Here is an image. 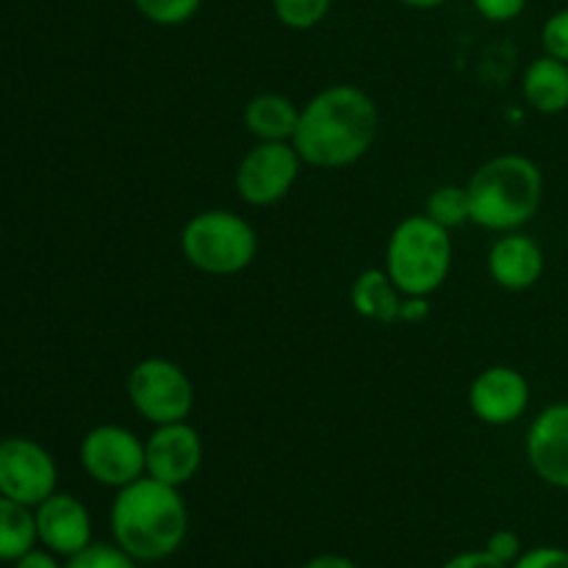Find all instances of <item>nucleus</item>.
<instances>
[{
	"instance_id": "f257e3e1",
	"label": "nucleus",
	"mask_w": 568,
	"mask_h": 568,
	"mask_svg": "<svg viewBox=\"0 0 568 568\" xmlns=\"http://www.w3.org/2000/svg\"><path fill=\"white\" fill-rule=\"evenodd\" d=\"M381 111L364 89L333 83L300 109L294 150L314 170H344L372 150Z\"/></svg>"
},
{
	"instance_id": "f03ea898",
	"label": "nucleus",
	"mask_w": 568,
	"mask_h": 568,
	"mask_svg": "<svg viewBox=\"0 0 568 568\" xmlns=\"http://www.w3.org/2000/svg\"><path fill=\"white\" fill-rule=\"evenodd\" d=\"M109 521L122 552L136 564H161L186 541L189 508L181 488L144 475L116 491Z\"/></svg>"
},
{
	"instance_id": "7ed1b4c3",
	"label": "nucleus",
	"mask_w": 568,
	"mask_h": 568,
	"mask_svg": "<svg viewBox=\"0 0 568 568\" xmlns=\"http://www.w3.org/2000/svg\"><path fill=\"white\" fill-rule=\"evenodd\" d=\"M469 222L491 233L521 231L544 203V172L521 153L494 155L466 183Z\"/></svg>"
},
{
	"instance_id": "20e7f679",
	"label": "nucleus",
	"mask_w": 568,
	"mask_h": 568,
	"mask_svg": "<svg viewBox=\"0 0 568 568\" xmlns=\"http://www.w3.org/2000/svg\"><path fill=\"white\" fill-rule=\"evenodd\" d=\"M383 261V270L405 297H430L453 270V239L430 216L410 214L388 236Z\"/></svg>"
},
{
	"instance_id": "39448f33",
	"label": "nucleus",
	"mask_w": 568,
	"mask_h": 568,
	"mask_svg": "<svg viewBox=\"0 0 568 568\" xmlns=\"http://www.w3.org/2000/svg\"><path fill=\"white\" fill-rule=\"evenodd\" d=\"M181 253L197 272L231 277L247 270L258 255V233L244 216L227 209L194 214L181 231Z\"/></svg>"
},
{
	"instance_id": "423d86ee",
	"label": "nucleus",
	"mask_w": 568,
	"mask_h": 568,
	"mask_svg": "<svg viewBox=\"0 0 568 568\" xmlns=\"http://www.w3.org/2000/svg\"><path fill=\"white\" fill-rule=\"evenodd\" d=\"M128 403L150 425L189 422L194 410V383L170 358H144L128 375Z\"/></svg>"
},
{
	"instance_id": "0eeeda50",
	"label": "nucleus",
	"mask_w": 568,
	"mask_h": 568,
	"mask_svg": "<svg viewBox=\"0 0 568 568\" xmlns=\"http://www.w3.org/2000/svg\"><path fill=\"white\" fill-rule=\"evenodd\" d=\"M303 159L292 142H255L236 166V192L253 209H266L286 197L297 183Z\"/></svg>"
},
{
	"instance_id": "6e6552de",
	"label": "nucleus",
	"mask_w": 568,
	"mask_h": 568,
	"mask_svg": "<svg viewBox=\"0 0 568 568\" xmlns=\"http://www.w3.org/2000/svg\"><path fill=\"white\" fill-rule=\"evenodd\" d=\"M83 471L98 486L120 488L144 477V442L122 425H98L81 438L78 449Z\"/></svg>"
},
{
	"instance_id": "1a4fd4ad",
	"label": "nucleus",
	"mask_w": 568,
	"mask_h": 568,
	"mask_svg": "<svg viewBox=\"0 0 568 568\" xmlns=\"http://www.w3.org/2000/svg\"><path fill=\"white\" fill-rule=\"evenodd\" d=\"M59 491V466L53 455L28 436L0 438V494L37 508Z\"/></svg>"
},
{
	"instance_id": "9d476101",
	"label": "nucleus",
	"mask_w": 568,
	"mask_h": 568,
	"mask_svg": "<svg viewBox=\"0 0 568 568\" xmlns=\"http://www.w3.org/2000/svg\"><path fill=\"white\" fill-rule=\"evenodd\" d=\"M203 466V438L189 422L155 425L144 438V475L166 486H186Z\"/></svg>"
},
{
	"instance_id": "9b49d317",
	"label": "nucleus",
	"mask_w": 568,
	"mask_h": 568,
	"mask_svg": "<svg viewBox=\"0 0 568 568\" xmlns=\"http://www.w3.org/2000/svg\"><path fill=\"white\" fill-rule=\"evenodd\" d=\"M530 408V381L516 366L497 364L477 372L469 386V410L488 427H508Z\"/></svg>"
},
{
	"instance_id": "f8f14e48",
	"label": "nucleus",
	"mask_w": 568,
	"mask_h": 568,
	"mask_svg": "<svg viewBox=\"0 0 568 568\" xmlns=\"http://www.w3.org/2000/svg\"><path fill=\"white\" fill-rule=\"evenodd\" d=\"M525 455L536 477L568 491V403H552L530 422Z\"/></svg>"
},
{
	"instance_id": "ddd939ff",
	"label": "nucleus",
	"mask_w": 568,
	"mask_h": 568,
	"mask_svg": "<svg viewBox=\"0 0 568 568\" xmlns=\"http://www.w3.org/2000/svg\"><path fill=\"white\" fill-rule=\"evenodd\" d=\"M39 547L50 549L59 558H72L92 544V516L89 508L72 494H50L33 508Z\"/></svg>"
},
{
	"instance_id": "4468645a",
	"label": "nucleus",
	"mask_w": 568,
	"mask_h": 568,
	"mask_svg": "<svg viewBox=\"0 0 568 568\" xmlns=\"http://www.w3.org/2000/svg\"><path fill=\"white\" fill-rule=\"evenodd\" d=\"M488 275L505 292H527L547 270V258L536 239L521 231L503 233L488 250Z\"/></svg>"
},
{
	"instance_id": "2eb2a0df",
	"label": "nucleus",
	"mask_w": 568,
	"mask_h": 568,
	"mask_svg": "<svg viewBox=\"0 0 568 568\" xmlns=\"http://www.w3.org/2000/svg\"><path fill=\"white\" fill-rule=\"evenodd\" d=\"M521 98L538 114H564L568 109V64L555 55H538L521 75Z\"/></svg>"
},
{
	"instance_id": "dca6fc26",
	"label": "nucleus",
	"mask_w": 568,
	"mask_h": 568,
	"mask_svg": "<svg viewBox=\"0 0 568 568\" xmlns=\"http://www.w3.org/2000/svg\"><path fill=\"white\" fill-rule=\"evenodd\" d=\"M349 303L361 320L377 322V325H397L405 294L394 286L386 270H366L355 277L353 288H349Z\"/></svg>"
},
{
	"instance_id": "f3484780",
	"label": "nucleus",
	"mask_w": 568,
	"mask_h": 568,
	"mask_svg": "<svg viewBox=\"0 0 568 568\" xmlns=\"http://www.w3.org/2000/svg\"><path fill=\"white\" fill-rule=\"evenodd\" d=\"M242 120L255 142H292L300 122V109L286 94L264 92L247 100Z\"/></svg>"
},
{
	"instance_id": "a211bd4d",
	"label": "nucleus",
	"mask_w": 568,
	"mask_h": 568,
	"mask_svg": "<svg viewBox=\"0 0 568 568\" xmlns=\"http://www.w3.org/2000/svg\"><path fill=\"white\" fill-rule=\"evenodd\" d=\"M39 544L33 508L14 503L0 494V564H14L17 558Z\"/></svg>"
},
{
	"instance_id": "6ab92c4d",
	"label": "nucleus",
	"mask_w": 568,
	"mask_h": 568,
	"mask_svg": "<svg viewBox=\"0 0 568 568\" xmlns=\"http://www.w3.org/2000/svg\"><path fill=\"white\" fill-rule=\"evenodd\" d=\"M425 216H430L433 222H438L447 231L466 225L469 222V194H466V186L447 183V186L433 189L427 194Z\"/></svg>"
},
{
	"instance_id": "aec40b11",
	"label": "nucleus",
	"mask_w": 568,
	"mask_h": 568,
	"mask_svg": "<svg viewBox=\"0 0 568 568\" xmlns=\"http://www.w3.org/2000/svg\"><path fill=\"white\" fill-rule=\"evenodd\" d=\"M333 0H272V14L292 31H311L331 14Z\"/></svg>"
},
{
	"instance_id": "412c9836",
	"label": "nucleus",
	"mask_w": 568,
	"mask_h": 568,
	"mask_svg": "<svg viewBox=\"0 0 568 568\" xmlns=\"http://www.w3.org/2000/svg\"><path fill=\"white\" fill-rule=\"evenodd\" d=\"M131 3L153 26L178 28L197 17L203 0H131Z\"/></svg>"
},
{
	"instance_id": "4be33fe9",
	"label": "nucleus",
	"mask_w": 568,
	"mask_h": 568,
	"mask_svg": "<svg viewBox=\"0 0 568 568\" xmlns=\"http://www.w3.org/2000/svg\"><path fill=\"white\" fill-rule=\"evenodd\" d=\"M64 568H139L136 560L122 552L116 544H89L78 555L67 558Z\"/></svg>"
},
{
	"instance_id": "5701e85b",
	"label": "nucleus",
	"mask_w": 568,
	"mask_h": 568,
	"mask_svg": "<svg viewBox=\"0 0 568 568\" xmlns=\"http://www.w3.org/2000/svg\"><path fill=\"white\" fill-rule=\"evenodd\" d=\"M541 48L547 55H555L568 64V6L547 17V22L541 26Z\"/></svg>"
},
{
	"instance_id": "b1692460",
	"label": "nucleus",
	"mask_w": 568,
	"mask_h": 568,
	"mask_svg": "<svg viewBox=\"0 0 568 568\" xmlns=\"http://www.w3.org/2000/svg\"><path fill=\"white\" fill-rule=\"evenodd\" d=\"M471 6L488 22H514L525 14L527 0H471Z\"/></svg>"
},
{
	"instance_id": "393cba45",
	"label": "nucleus",
	"mask_w": 568,
	"mask_h": 568,
	"mask_svg": "<svg viewBox=\"0 0 568 568\" xmlns=\"http://www.w3.org/2000/svg\"><path fill=\"white\" fill-rule=\"evenodd\" d=\"M483 549H486L488 555H494V558H497L499 564H505V566H514L516 560L521 558V552H525L519 532H514V530L491 532V536H488V541H486V547H483Z\"/></svg>"
},
{
	"instance_id": "a878e982",
	"label": "nucleus",
	"mask_w": 568,
	"mask_h": 568,
	"mask_svg": "<svg viewBox=\"0 0 568 568\" xmlns=\"http://www.w3.org/2000/svg\"><path fill=\"white\" fill-rule=\"evenodd\" d=\"M510 568H568V549L564 547H536L521 552Z\"/></svg>"
},
{
	"instance_id": "bb28decb",
	"label": "nucleus",
	"mask_w": 568,
	"mask_h": 568,
	"mask_svg": "<svg viewBox=\"0 0 568 568\" xmlns=\"http://www.w3.org/2000/svg\"><path fill=\"white\" fill-rule=\"evenodd\" d=\"M442 568H510L499 564L494 555H488L486 549H469V552H460L455 558H449Z\"/></svg>"
},
{
	"instance_id": "cd10ccee",
	"label": "nucleus",
	"mask_w": 568,
	"mask_h": 568,
	"mask_svg": "<svg viewBox=\"0 0 568 568\" xmlns=\"http://www.w3.org/2000/svg\"><path fill=\"white\" fill-rule=\"evenodd\" d=\"M11 568H64V566H61L59 555H53L50 549L33 547L28 549L22 558H17L14 564H11Z\"/></svg>"
},
{
	"instance_id": "c85d7f7f",
	"label": "nucleus",
	"mask_w": 568,
	"mask_h": 568,
	"mask_svg": "<svg viewBox=\"0 0 568 568\" xmlns=\"http://www.w3.org/2000/svg\"><path fill=\"white\" fill-rule=\"evenodd\" d=\"M427 314H430V305H427V297H405L403 314H399V322H405V325H414V322L427 320Z\"/></svg>"
},
{
	"instance_id": "c756f323",
	"label": "nucleus",
	"mask_w": 568,
	"mask_h": 568,
	"mask_svg": "<svg viewBox=\"0 0 568 568\" xmlns=\"http://www.w3.org/2000/svg\"><path fill=\"white\" fill-rule=\"evenodd\" d=\"M303 568H361L355 560L344 558V555H316Z\"/></svg>"
},
{
	"instance_id": "7c9ffc66",
	"label": "nucleus",
	"mask_w": 568,
	"mask_h": 568,
	"mask_svg": "<svg viewBox=\"0 0 568 568\" xmlns=\"http://www.w3.org/2000/svg\"><path fill=\"white\" fill-rule=\"evenodd\" d=\"M397 3L408 6V9L430 11V9H438V6H444V3H447V0H397Z\"/></svg>"
}]
</instances>
